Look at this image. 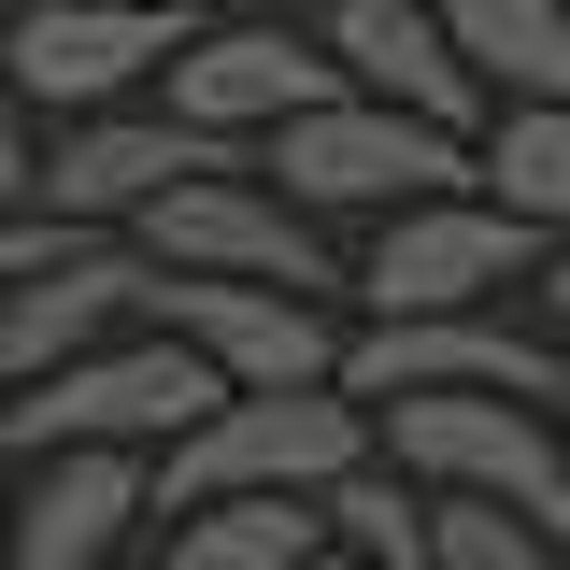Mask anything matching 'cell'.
<instances>
[{"instance_id": "obj_1", "label": "cell", "mask_w": 570, "mask_h": 570, "mask_svg": "<svg viewBox=\"0 0 570 570\" xmlns=\"http://www.w3.org/2000/svg\"><path fill=\"white\" fill-rule=\"evenodd\" d=\"M385 456V428H371V400H343V385H314V400H214L171 456H157V528L171 513H214V499H328L356 485Z\"/></svg>"}, {"instance_id": "obj_2", "label": "cell", "mask_w": 570, "mask_h": 570, "mask_svg": "<svg viewBox=\"0 0 570 570\" xmlns=\"http://www.w3.org/2000/svg\"><path fill=\"white\" fill-rule=\"evenodd\" d=\"M257 186L272 200H299L314 228L328 214H428V200H471L485 186V142H456V129H414V115H385V100H328V115H299V129L257 142Z\"/></svg>"}, {"instance_id": "obj_3", "label": "cell", "mask_w": 570, "mask_h": 570, "mask_svg": "<svg viewBox=\"0 0 570 570\" xmlns=\"http://www.w3.org/2000/svg\"><path fill=\"white\" fill-rule=\"evenodd\" d=\"M214 400H228V385H214L200 356L171 343V328H142V343L86 356V371L29 385V400H0V428H14V471H43V456H142V471H157Z\"/></svg>"}, {"instance_id": "obj_4", "label": "cell", "mask_w": 570, "mask_h": 570, "mask_svg": "<svg viewBox=\"0 0 570 570\" xmlns=\"http://www.w3.org/2000/svg\"><path fill=\"white\" fill-rule=\"evenodd\" d=\"M385 471H414L428 499H499L528 528L570 542V428L528 400H385Z\"/></svg>"}, {"instance_id": "obj_5", "label": "cell", "mask_w": 570, "mask_h": 570, "mask_svg": "<svg viewBox=\"0 0 570 570\" xmlns=\"http://www.w3.org/2000/svg\"><path fill=\"white\" fill-rule=\"evenodd\" d=\"M542 228L471 186V200H428V214H385L371 257H356V328H414V314H499V285H542Z\"/></svg>"}, {"instance_id": "obj_6", "label": "cell", "mask_w": 570, "mask_h": 570, "mask_svg": "<svg viewBox=\"0 0 570 570\" xmlns=\"http://www.w3.org/2000/svg\"><path fill=\"white\" fill-rule=\"evenodd\" d=\"M214 171H257L243 142H200L186 115H86V129H43V186L29 214H58L71 243H129L142 214L171 200V186H214Z\"/></svg>"}, {"instance_id": "obj_7", "label": "cell", "mask_w": 570, "mask_h": 570, "mask_svg": "<svg viewBox=\"0 0 570 570\" xmlns=\"http://www.w3.org/2000/svg\"><path fill=\"white\" fill-rule=\"evenodd\" d=\"M328 100H343V58L299 14H214V29H186V58L157 86V115H186L200 142H243V157L299 115H328Z\"/></svg>"}, {"instance_id": "obj_8", "label": "cell", "mask_w": 570, "mask_h": 570, "mask_svg": "<svg viewBox=\"0 0 570 570\" xmlns=\"http://www.w3.org/2000/svg\"><path fill=\"white\" fill-rule=\"evenodd\" d=\"M142 257L171 285H285V299H328V285H356L343 257H328V228L299 200H272L257 171H214V186H171V200L129 228Z\"/></svg>"}, {"instance_id": "obj_9", "label": "cell", "mask_w": 570, "mask_h": 570, "mask_svg": "<svg viewBox=\"0 0 570 570\" xmlns=\"http://www.w3.org/2000/svg\"><path fill=\"white\" fill-rule=\"evenodd\" d=\"M171 58H186V14H129V0H29L0 29V71L29 86L43 129L142 115V86H171Z\"/></svg>"}, {"instance_id": "obj_10", "label": "cell", "mask_w": 570, "mask_h": 570, "mask_svg": "<svg viewBox=\"0 0 570 570\" xmlns=\"http://www.w3.org/2000/svg\"><path fill=\"white\" fill-rule=\"evenodd\" d=\"M343 400H528L570 414V356L513 314H414V328H356L343 343Z\"/></svg>"}, {"instance_id": "obj_11", "label": "cell", "mask_w": 570, "mask_h": 570, "mask_svg": "<svg viewBox=\"0 0 570 570\" xmlns=\"http://www.w3.org/2000/svg\"><path fill=\"white\" fill-rule=\"evenodd\" d=\"M142 328H171L228 400H314V385H343V343H356V328H328V299H285V285H171V272H157V314Z\"/></svg>"}, {"instance_id": "obj_12", "label": "cell", "mask_w": 570, "mask_h": 570, "mask_svg": "<svg viewBox=\"0 0 570 570\" xmlns=\"http://www.w3.org/2000/svg\"><path fill=\"white\" fill-rule=\"evenodd\" d=\"M142 314H157V257L142 243H71L43 285L0 299V400H29V385H58L86 356L142 343Z\"/></svg>"}, {"instance_id": "obj_13", "label": "cell", "mask_w": 570, "mask_h": 570, "mask_svg": "<svg viewBox=\"0 0 570 570\" xmlns=\"http://www.w3.org/2000/svg\"><path fill=\"white\" fill-rule=\"evenodd\" d=\"M314 43L343 58L356 100H385V115H414V129H456L485 142V86H471V58H456V29H442V0H343V14H314Z\"/></svg>"}, {"instance_id": "obj_14", "label": "cell", "mask_w": 570, "mask_h": 570, "mask_svg": "<svg viewBox=\"0 0 570 570\" xmlns=\"http://www.w3.org/2000/svg\"><path fill=\"white\" fill-rule=\"evenodd\" d=\"M157 528V471L142 456H43L14 485V542L0 570H142L129 542Z\"/></svg>"}, {"instance_id": "obj_15", "label": "cell", "mask_w": 570, "mask_h": 570, "mask_svg": "<svg viewBox=\"0 0 570 570\" xmlns=\"http://www.w3.org/2000/svg\"><path fill=\"white\" fill-rule=\"evenodd\" d=\"M442 29L499 115H570V0H442Z\"/></svg>"}, {"instance_id": "obj_16", "label": "cell", "mask_w": 570, "mask_h": 570, "mask_svg": "<svg viewBox=\"0 0 570 570\" xmlns=\"http://www.w3.org/2000/svg\"><path fill=\"white\" fill-rule=\"evenodd\" d=\"M314 557H328L314 499H214V513H171L142 570H314Z\"/></svg>"}, {"instance_id": "obj_17", "label": "cell", "mask_w": 570, "mask_h": 570, "mask_svg": "<svg viewBox=\"0 0 570 570\" xmlns=\"http://www.w3.org/2000/svg\"><path fill=\"white\" fill-rule=\"evenodd\" d=\"M485 200L570 257V115H485Z\"/></svg>"}, {"instance_id": "obj_18", "label": "cell", "mask_w": 570, "mask_h": 570, "mask_svg": "<svg viewBox=\"0 0 570 570\" xmlns=\"http://www.w3.org/2000/svg\"><path fill=\"white\" fill-rule=\"evenodd\" d=\"M328 542H343L356 570H442V542H428V485H414V471H385V456L328 499Z\"/></svg>"}, {"instance_id": "obj_19", "label": "cell", "mask_w": 570, "mask_h": 570, "mask_svg": "<svg viewBox=\"0 0 570 570\" xmlns=\"http://www.w3.org/2000/svg\"><path fill=\"white\" fill-rule=\"evenodd\" d=\"M428 542H442V570H570L557 528H528L499 499H428Z\"/></svg>"}, {"instance_id": "obj_20", "label": "cell", "mask_w": 570, "mask_h": 570, "mask_svg": "<svg viewBox=\"0 0 570 570\" xmlns=\"http://www.w3.org/2000/svg\"><path fill=\"white\" fill-rule=\"evenodd\" d=\"M58 257H71V228H58V214L0 200V299H14V285H43V272H58Z\"/></svg>"}, {"instance_id": "obj_21", "label": "cell", "mask_w": 570, "mask_h": 570, "mask_svg": "<svg viewBox=\"0 0 570 570\" xmlns=\"http://www.w3.org/2000/svg\"><path fill=\"white\" fill-rule=\"evenodd\" d=\"M43 186V115H29V86L0 71V200H29Z\"/></svg>"}, {"instance_id": "obj_22", "label": "cell", "mask_w": 570, "mask_h": 570, "mask_svg": "<svg viewBox=\"0 0 570 570\" xmlns=\"http://www.w3.org/2000/svg\"><path fill=\"white\" fill-rule=\"evenodd\" d=\"M528 299H542V343L570 356V257H542V285H528Z\"/></svg>"}, {"instance_id": "obj_23", "label": "cell", "mask_w": 570, "mask_h": 570, "mask_svg": "<svg viewBox=\"0 0 570 570\" xmlns=\"http://www.w3.org/2000/svg\"><path fill=\"white\" fill-rule=\"evenodd\" d=\"M129 14H186V29H214V14H243V0H129Z\"/></svg>"}, {"instance_id": "obj_24", "label": "cell", "mask_w": 570, "mask_h": 570, "mask_svg": "<svg viewBox=\"0 0 570 570\" xmlns=\"http://www.w3.org/2000/svg\"><path fill=\"white\" fill-rule=\"evenodd\" d=\"M14 485H29V471H14V428H0V542H14Z\"/></svg>"}, {"instance_id": "obj_25", "label": "cell", "mask_w": 570, "mask_h": 570, "mask_svg": "<svg viewBox=\"0 0 570 570\" xmlns=\"http://www.w3.org/2000/svg\"><path fill=\"white\" fill-rule=\"evenodd\" d=\"M285 14H343V0H285Z\"/></svg>"}, {"instance_id": "obj_26", "label": "cell", "mask_w": 570, "mask_h": 570, "mask_svg": "<svg viewBox=\"0 0 570 570\" xmlns=\"http://www.w3.org/2000/svg\"><path fill=\"white\" fill-rule=\"evenodd\" d=\"M314 570H356V557H343V542H328V557H314Z\"/></svg>"}, {"instance_id": "obj_27", "label": "cell", "mask_w": 570, "mask_h": 570, "mask_svg": "<svg viewBox=\"0 0 570 570\" xmlns=\"http://www.w3.org/2000/svg\"><path fill=\"white\" fill-rule=\"evenodd\" d=\"M557 428H570V414H557Z\"/></svg>"}]
</instances>
